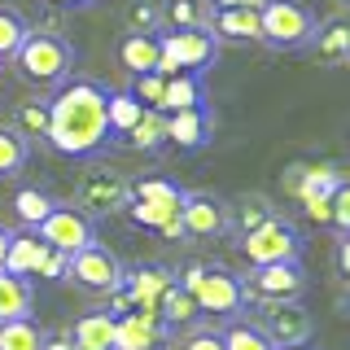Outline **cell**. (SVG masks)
I'll return each mask as SVG.
<instances>
[{"instance_id":"1","label":"cell","mask_w":350,"mask_h":350,"mask_svg":"<svg viewBox=\"0 0 350 350\" xmlns=\"http://www.w3.org/2000/svg\"><path fill=\"white\" fill-rule=\"evenodd\" d=\"M109 105V88L96 79H66L62 88H53L49 96V140L66 158H96L114 145V131L105 118Z\"/></svg>"},{"instance_id":"2","label":"cell","mask_w":350,"mask_h":350,"mask_svg":"<svg viewBox=\"0 0 350 350\" xmlns=\"http://www.w3.org/2000/svg\"><path fill=\"white\" fill-rule=\"evenodd\" d=\"M9 62L31 88H62L75 70V49L57 31H27V40L18 44Z\"/></svg>"},{"instance_id":"3","label":"cell","mask_w":350,"mask_h":350,"mask_svg":"<svg viewBox=\"0 0 350 350\" xmlns=\"http://www.w3.org/2000/svg\"><path fill=\"white\" fill-rule=\"evenodd\" d=\"M131 202V184L118 171H109L105 162H88V167L75 175V206L92 219H109V215H123Z\"/></svg>"},{"instance_id":"4","label":"cell","mask_w":350,"mask_h":350,"mask_svg":"<svg viewBox=\"0 0 350 350\" xmlns=\"http://www.w3.org/2000/svg\"><path fill=\"white\" fill-rule=\"evenodd\" d=\"M315 14L302 0H267L258 9V40L271 49H306L315 40Z\"/></svg>"},{"instance_id":"5","label":"cell","mask_w":350,"mask_h":350,"mask_svg":"<svg viewBox=\"0 0 350 350\" xmlns=\"http://www.w3.org/2000/svg\"><path fill=\"white\" fill-rule=\"evenodd\" d=\"M162 57H158V75H202L211 70L219 57V40L211 31H158Z\"/></svg>"},{"instance_id":"6","label":"cell","mask_w":350,"mask_h":350,"mask_svg":"<svg viewBox=\"0 0 350 350\" xmlns=\"http://www.w3.org/2000/svg\"><path fill=\"white\" fill-rule=\"evenodd\" d=\"M237 245H241V254H245L250 267H267V262L302 258V232L284 215L262 219L258 228H250L245 237H237Z\"/></svg>"},{"instance_id":"7","label":"cell","mask_w":350,"mask_h":350,"mask_svg":"<svg viewBox=\"0 0 350 350\" xmlns=\"http://www.w3.org/2000/svg\"><path fill=\"white\" fill-rule=\"evenodd\" d=\"M254 324L271 337V346H311L315 342V320L298 298H258Z\"/></svg>"},{"instance_id":"8","label":"cell","mask_w":350,"mask_h":350,"mask_svg":"<svg viewBox=\"0 0 350 350\" xmlns=\"http://www.w3.org/2000/svg\"><path fill=\"white\" fill-rule=\"evenodd\" d=\"M66 280H75L88 293H114V289H123L127 267L118 262L114 250H105L101 241H92V245L79 250V254L66 258Z\"/></svg>"},{"instance_id":"9","label":"cell","mask_w":350,"mask_h":350,"mask_svg":"<svg viewBox=\"0 0 350 350\" xmlns=\"http://www.w3.org/2000/svg\"><path fill=\"white\" fill-rule=\"evenodd\" d=\"M36 237H40L49 250H57V254L70 258V254H79L83 245H92V241H96V224L79 211V206H62V202H57L49 215L40 219Z\"/></svg>"},{"instance_id":"10","label":"cell","mask_w":350,"mask_h":350,"mask_svg":"<svg viewBox=\"0 0 350 350\" xmlns=\"http://www.w3.org/2000/svg\"><path fill=\"white\" fill-rule=\"evenodd\" d=\"M193 302H197V315H237L245 306V280L237 271L206 267L202 280L193 284Z\"/></svg>"},{"instance_id":"11","label":"cell","mask_w":350,"mask_h":350,"mask_svg":"<svg viewBox=\"0 0 350 350\" xmlns=\"http://www.w3.org/2000/svg\"><path fill=\"white\" fill-rule=\"evenodd\" d=\"M241 280H245V298H298L306 289V267L302 258H284V262L254 267Z\"/></svg>"},{"instance_id":"12","label":"cell","mask_w":350,"mask_h":350,"mask_svg":"<svg viewBox=\"0 0 350 350\" xmlns=\"http://www.w3.org/2000/svg\"><path fill=\"white\" fill-rule=\"evenodd\" d=\"M180 232L184 237H219L224 232V202L211 197V193H184Z\"/></svg>"},{"instance_id":"13","label":"cell","mask_w":350,"mask_h":350,"mask_svg":"<svg viewBox=\"0 0 350 350\" xmlns=\"http://www.w3.org/2000/svg\"><path fill=\"white\" fill-rule=\"evenodd\" d=\"M167 328L149 311H123L114 315V350H158Z\"/></svg>"},{"instance_id":"14","label":"cell","mask_w":350,"mask_h":350,"mask_svg":"<svg viewBox=\"0 0 350 350\" xmlns=\"http://www.w3.org/2000/svg\"><path fill=\"white\" fill-rule=\"evenodd\" d=\"M346 175L337 167H328V162H306V167H293L289 175H284V189H289L298 202H306V197H328L333 189H342Z\"/></svg>"},{"instance_id":"15","label":"cell","mask_w":350,"mask_h":350,"mask_svg":"<svg viewBox=\"0 0 350 350\" xmlns=\"http://www.w3.org/2000/svg\"><path fill=\"white\" fill-rule=\"evenodd\" d=\"M211 136H215V127H211V109H206V105H197V109H175V114H167V145L202 149Z\"/></svg>"},{"instance_id":"16","label":"cell","mask_w":350,"mask_h":350,"mask_svg":"<svg viewBox=\"0 0 350 350\" xmlns=\"http://www.w3.org/2000/svg\"><path fill=\"white\" fill-rule=\"evenodd\" d=\"M271 215H280L271 197H262V193H245V197H237L232 206H224V232L245 237L250 228H258L262 219H271Z\"/></svg>"},{"instance_id":"17","label":"cell","mask_w":350,"mask_h":350,"mask_svg":"<svg viewBox=\"0 0 350 350\" xmlns=\"http://www.w3.org/2000/svg\"><path fill=\"white\" fill-rule=\"evenodd\" d=\"M44 254H49V245H44L31 228H14V232H9V250H5V262H0V267L14 271V276H36V267H40Z\"/></svg>"},{"instance_id":"18","label":"cell","mask_w":350,"mask_h":350,"mask_svg":"<svg viewBox=\"0 0 350 350\" xmlns=\"http://www.w3.org/2000/svg\"><path fill=\"white\" fill-rule=\"evenodd\" d=\"M66 342H70V350H114V315L109 311H83Z\"/></svg>"},{"instance_id":"19","label":"cell","mask_w":350,"mask_h":350,"mask_svg":"<svg viewBox=\"0 0 350 350\" xmlns=\"http://www.w3.org/2000/svg\"><path fill=\"white\" fill-rule=\"evenodd\" d=\"M158 57H162L158 36H145V31H127V36L118 40V62H123V70L131 75V79H136V75L158 70Z\"/></svg>"},{"instance_id":"20","label":"cell","mask_w":350,"mask_h":350,"mask_svg":"<svg viewBox=\"0 0 350 350\" xmlns=\"http://www.w3.org/2000/svg\"><path fill=\"white\" fill-rule=\"evenodd\" d=\"M31 311H36L31 276H14L0 267V320H31Z\"/></svg>"},{"instance_id":"21","label":"cell","mask_w":350,"mask_h":350,"mask_svg":"<svg viewBox=\"0 0 350 350\" xmlns=\"http://www.w3.org/2000/svg\"><path fill=\"white\" fill-rule=\"evenodd\" d=\"M211 0H162V31H211Z\"/></svg>"},{"instance_id":"22","label":"cell","mask_w":350,"mask_h":350,"mask_svg":"<svg viewBox=\"0 0 350 350\" xmlns=\"http://www.w3.org/2000/svg\"><path fill=\"white\" fill-rule=\"evenodd\" d=\"M175 276L167 267H162V262H149L145 271H136V276H127L123 280V293L131 302H136V311H149L153 315V306H158V298H162V289H167Z\"/></svg>"},{"instance_id":"23","label":"cell","mask_w":350,"mask_h":350,"mask_svg":"<svg viewBox=\"0 0 350 350\" xmlns=\"http://www.w3.org/2000/svg\"><path fill=\"white\" fill-rule=\"evenodd\" d=\"M211 36L215 40H258V9L232 5L211 14Z\"/></svg>"},{"instance_id":"24","label":"cell","mask_w":350,"mask_h":350,"mask_svg":"<svg viewBox=\"0 0 350 350\" xmlns=\"http://www.w3.org/2000/svg\"><path fill=\"white\" fill-rule=\"evenodd\" d=\"M197 105H206L202 79H197V75H167V83H162V101H158L162 114H175V109H197Z\"/></svg>"},{"instance_id":"25","label":"cell","mask_w":350,"mask_h":350,"mask_svg":"<svg viewBox=\"0 0 350 350\" xmlns=\"http://www.w3.org/2000/svg\"><path fill=\"white\" fill-rule=\"evenodd\" d=\"M153 315H158L162 328H180V324H193V320H197V302H193L189 289H180V284L171 280L167 289H162L158 306H153Z\"/></svg>"},{"instance_id":"26","label":"cell","mask_w":350,"mask_h":350,"mask_svg":"<svg viewBox=\"0 0 350 350\" xmlns=\"http://www.w3.org/2000/svg\"><path fill=\"white\" fill-rule=\"evenodd\" d=\"M27 162H31V140L22 136L18 127H5V123H0V180H14V175H22Z\"/></svg>"},{"instance_id":"27","label":"cell","mask_w":350,"mask_h":350,"mask_svg":"<svg viewBox=\"0 0 350 350\" xmlns=\"http://www.w3.org/2000/svg\"><path fill=\"white\" fill-rule=\"evenodd\" d=\"M123 145L145 149V153L162 149V145H167V114H162V109H145V114L136 118V127L123 136Z\"/></svg>"},{"instance_id":"28","label":"cell","mask_w":350,"mask_h":350,"mask_svg":"<svg viewBox=\"0 0 350 350\" xmlns=\"http://www.w3.org/2000/svg\"><path fill=\"white\" fill-rule=\"evenodd\" d=\"M140 114H145V105H140L136 96H131V88H127V92H114V88H109L105 118H109V131H114V145L127 136L131 127H136V118H140Z\"/></svg>"},{"instance_id":"29","label":"cell","mask_w":350,"mask_h":350,"mask_svg":"<svg viewBox=\"0 0 350 350\" xmlns=\"http://www.w3.org/2000/svg\"><path fill=\"white\" fill-rule=\"evenodd\" d=\"M57 206V197L53 193H44V189H18V197H14V215H18V228H31L36 232L40 228V219Z\"/></svg>"},{"instance_id":"30","label":"cell","mask_w":350,"mask_h":350,"mask_svg":"<svg viewBox=\"0 0 350 350\" xmlns=\"http://www.w3.org/2000/svg\"><path fill=\"white\" fill-rule=\"evenodd\" d=\"M44 337L36 320H0V350H44Z\"/></svg>"},{"instance_id":"31","label":"cell","mask_w":350,"mask_h":350,"mask_svg":"<svg viewBox=\"0 0 350 350\" xmlns=\"http://www.w3.org/2000/svg\"><path fill=\"white\" fill-rule=\"evenodd\" d=\"M219 337H224V350H276L254 320H232L228 328H219Z\"/></svg>"},{"instance_id":"32","label":"cell","mask_w":350,"mask_h":350,"mask_svg":"<svg viewBox=\"0 0 350 350\" xmlns=\"http://www.w3.org/2000/svg\"><path fill=\"white\" fill-rule=\"evenodd\" d=\"M315 53L328 62V66H342L346 62V49H350V36H346V22H328V27H315Z\"/></svg>"},{"instance_id":"33","label":"cell","mask_w":350,"mask_h":350,"mask_svg":"<svg viewBox=\"0 0 350 350\" xmlns=\"http://www.w3.org/2000/svg\"><path fill=\"white\" fill-rule=\"evenodd\" d=\"M131 197H136V202H171V206H180L184 189L175 180H167V175H149V180L131 184Z\"/></svg>"},{"instance_id":"34","label":"cell","mask_w":350,"mask_h":350,"mask_svg":"<svg viewBox=\"0 0 350 350\" xmlns=\"http://www.w3.org/2000/svg\"><path fill=\"white\" fill-rule=\"evenodd\" d=\"M27 22H22V14H14V9L0 5V62H9L18 53V44L27 40Z\"/></svg>"},{"instance_id":"35","label":"cell","mask_w":350,"mask_h":350,"mask_svg":"<svg viewBox=\"0 0 350 350\" xmlns=\"http://www.w3.org/2000/svg\"><path fill=\"white\" fill-rule=\"evenodd\" d=\"M14 127L22 131V136H44L49 131V101H22L14 109Z\"/></svg>"},{"instance_id":"36","label":"cell","mask_w":350,"mask_h":350,"mask_svg":"<svg viewBox=\"0 0 350 350\" xmlns=\"http://www.w3.org/2000/svg\"><path fill=\"white\" fill-rule=\"evenodd\" d=\"M162 83H167V79H162L158 70L136 75V79H131V96H136L145 109H158V101H162Z\"/></svg>"},{"instance_id":"37","label":"cell","mask_w":350,"mask_h":350,"mask_svg":"<svg viewBox=\"0 0 350 350\" xmlns=\"http://www.w3.org/2000/svg\"><path fill=\"white\" fill-rule=\"evenodd\" d=\"M127 31H145V36H158V31H162L158 5H131V9H127Z\"/></svg>"},{"instance_id":"38","label":"cell","mask_w":350,"mask_h":350,"mask_svg":"<svg viewBox=\"0 0 350 350\" xmlns=\"http://www.w3.org/2000/svg\"><path fill=\"white\" fill-rule=\"evenodd\" d=\"M175 350H224V337H219V328H193Z\"/></svg>"},{"instance_id":"39","label":"cell","mask_w":350,"mask_h":350,"mask_svg":"<svg viewBox=\"0 0 350 350\" xmlns=\"http://www.w3.org/2000/svg\"><path fill=\"white\" fill-rule=\"evenodd\" d=\"M328 224L337 228V232H346L350 228V189L342 184V189H333V219H328Z\"/></svg>"},{"instance_id":"40","label":"cell","mask_w":350,"mask_h":350,"mask_svg":"<svg viewBox=\"0 0 350 350\" xmlns=\"http://www.w3.org/2000/svg\"><path fill=\"white\" fill-rule=\"evenodd\" d=\"M36 276H40V280H66V254H57V250H49V254L40 258Z\"/></svg>"},{"instance_id":"41","label":"cell","mask_w":350,"mask_h":350,"mask_svg":"<svg viewBox=\"0 0 350 350\" xmlns=\"http://www.w3.org/2000/svg\"><path fill=\"white\" fill-rule=\"evenodd\" d=\"M306 215H311V219H320V224H328V219H333V193H328V197H306Z\"/></svg>"},{"instance_id":"42","label":"cell","mask_w":350,"mask_h":350,"mask_svg":"<svg viewBox=\"0 0 350 350\" xmlns=\"http://www.w3.org/2000/svg\"><path fill=\"white\" fill-rule=\"evenodd\" d=\"M44 350H70V342L66 337H44Z\"/></svg>"},{"instance_id":"43","label":"cell","mask_w":350,"mask_h":350,"mask_svg":"<svg viewBox=\"0 0 350 350\" xmlns=\"http://www.w3.org/2000/svg\"><path fill=\"white\" fill-rule=\"evenodd\" d=\"M9 232H14V228L0 224V262H5V250H9Z\"/></svg>"},{"instance_id":"44","label":"cell","mask_w":350,"mask_h":350,"mask_svg":"<svg viewBox=\"0 0 350 350\" xmlns=\"http://www.w3.org/2000/svg\"><path fill=\"white\" fill-rule=\"evenodd\" d=\"M232 5H241V0H211V9H232Z\"/></svg>"},{"instance_id":"45","label":"cell","mask_w":350,"mask_h":350,"mask_svg":"<svg viewBox=\"0 0 350 350\" xmlns=\"http://www.w3.org/2000/svg\"><path fill=\"white\" fill-rule=\"evenodd\" d=\"M53 5H66V9H75V5H92V0H53Z\"/></svg>"},{"instance_id":"46","label":"cell","mask_w":350,"mask_h":350,"mask_svg":"<svg viewBox=\"0 0 350 350\" xmlns=\"http://www.w3.org/2000/svg\"><path fill=\"white\" fill-rule=\"evenodd\" d=\"M241 5H245V9H262V5H267V0H241Z\"/></svg>"}]
</instances>
